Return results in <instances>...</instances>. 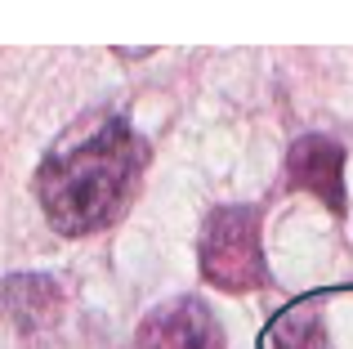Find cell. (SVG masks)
<instances>
[{"label":"cell","instance_id":"obj_3","mask_svg":"<svg viewBox=\"0 0 353 349\" xmlns=\"http://www.w3.org/2000/svg\"><path fill=\"white\" fill-rule=\"evenodd\" d=\"M125 349H224V327L197 296L157 305Z\"/></svg>","mask_w":353,"mask_h":349},{"label":"cell","instance_id":"obj_6","mask_svg":"<svg viewBox=\"0 0 353 349\" xmlns=\"http://www.w3.org/2000/svg\"><path fill=\"white\" fill-rule=\"evenodd\" d=\"M268 349H331L327 323L313 305H295L268 327Z\"/></svg>","mask_w":353,"mask_h":349},{"label":"cell","instance_id":"obj_5","mask_svg":"<svg viewBox=\"0 0 353 349\" xmlns=\"http://www.w3.org/2000/svg\"><path fill=\"white\" fill-rule=\"evenodd\" d=\"M63 282L54 273H9L0 278V318L18 332H41L63 314Z\"/></svg>","mask_w":353,"mask_h":349},{"label":"cell","instance_id":"obj_4","mask_svg":"<svg viewBox=\"0 0 353 349\" xmlns=\"http://www.w3.org/2000/svg\"><path fill=\"white\" fill-rule=\"evenodd\" d=\"M286 183L313 192L322 206L345 210V148L327 134H304L286 152Z\"/></svg>","mask_w":353,"mask_h":349},{"label":"cell","instance_id":"obj_1","mask_svg":"<svg viewBox=\"0 0 353 349\" xmlns=\"http://www.w3.org/2000/svg\"><path fill=\"white\" fill-rule=\"evenodd\" d=\"M148 170V143L125 117L68 130L36 166V197L54 233L90 237L130 210Z\"/></svg>","mask_w":353,"mask_h":349},{"label":"cell","instance_id":"obj_2","mask_svg":"<svg viewBox=\"0 0 353 349\" xmlns=\"http://www.w3.org/2000/svg\"><path fill=\"white\" fill-rule=\"evenodd\" d=\"M201 278L219 291H255L268 282L264 246H259V215L250 206H219L201 228Z\"/></svg>","mask_w":353,"mask_h":349}]
</instances>
